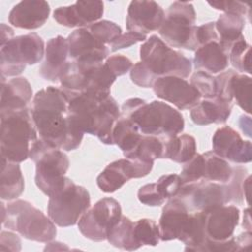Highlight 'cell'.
Instances as JSON below:
<instances>
[{
    "instance_id": "6da1fadb",
    "label": "cell",
    "mask_w": 252,
    "mask_h": 252,
    "mask_svg": "<svg viewBox=\"0 0 252 252\" xmlns=\"http://www.w3.org/2000/svg\"><path fill=\"white\" fill-rule=\"evenodd\" d=\"M31 113L41 140L66 152L80 147L85 133L70 114L69 100L61 88L48 86L37 91Z\"/></svg>"
},
{
    "instance_id": "7a4b0ae2",
    "label": "cell",
    "mask_w": 252,
    "mask_h": 252,
    "mask_svg": "<svg viewBox=\"0 0 252 252\" xmlns=\"http://www.w3.org/2000/svg\"><path fill=\"white\" fill-rule=\"evenodd\" d=\"M65 94L69 100V112L79 128L96 136L104 145H113L112 131L120 115L116 100L111 95L99 98L87 93Z\"/></svg>"
},
{
    "instance_id": "3957f363",
    "label": "cell",
    "mask_w": 252,
    "mask_h": 252,
    "mask_svg": "<svg viewBox=\"0 0 252 252\" xmlns=\"http://www.w3.org/2000/svg\"><path fill=\"white\" fill-rule=\"evenodd\" d=\"M246 167L233 166V175L228 183L200 180L183 184L176 198L181 200L189 212H207L213 208L230 203L241 205L244 202L242 184L248 175Z\"/></svg>"
},
{
    "instance_id": "277c9868",
    "label": "cell",
    "mask_w": 252,
    "mask_h": 252,
    "mask_svg": "<svg viewBox=\"0 0 252 252\" xmlns=\"http://www.w3.org/2000/svg\"><path fill=\"white\" fill-rule=\"evenodd\" d=\"M120 114L129 117L143 135L162 139L181 134L185 126L181 112L160 100L147 102L139 97L129 98L123 102Z\"/></svg>"
},
{
    "instance_id": "5b68a950",
    "label": "cell",
    "mask_w": 252,
    "mask_h": 252,
    "mask_svg": "<svg viewBox=\"0 0 252 252\" xmlns=\"http://www.w3.org/2000/svg\"><path fill=\"white\" fill-rule=\"evenodd\" d=\"M37 135L31 108L0 113L1 158L17 163L25 161Z\"/></svg>"
},
{
    "instance_id": "8992f818",
    "label": "cell",
    "mask_w": 252,
    "mask_h": 252,
    "mask_svg": "<svg viewBox=\"0 0 252 252\" xmlns=\"http://www.w3.org/2000/svg\"><path fill=\"white\" fill-rule=\"evenodd\" d=\"M140 63L151 80L161 77L177 76L188 78L192 72V60L168 46L160 37L151 35L140 47Z\"/></svg>"
},
{
    "instance_id": "52a82bcc",
    "label": "cell",
    "mask_w": 252,
    "mask_h": 252,
    "mask_svg": "<svg viewBox=\"0 0 252 252\" xmlns=\"http://www.w3.org/2000/svg\"><path fill=\"white\" fill-rule=\"evenodd\" d=\"M6 206V218L2 221V225L6 228L36 242L47 243L55 238L57 234L55 223L31 202L16 199Z\"/></svg>"
},
{
    "instance_id": "ba28073f",
    "label": "cell",
    "mask_w": 252,
    "mask_h": 252,
    "mask_svg": "<svg viewBox=\"0 0 252 252\" xmlns=\"http://www.w3.org/2000/svg\"><path fill=\"white\" fill-rule=\"evenodd\" d=\"M29 158L35 164L34 181L43 194L49 197L64 185L70 161L61 149L38 138L31 147Z\"/></svg>"
},
{
    "instance_id": "9c48e42d",
    "label": "cell",
    "mask_w": 252,
    "mask_h": 252,
    "mask_svg": "<svg viewBox=\"0 0 252 252\" xmlns=\"http://www.w3.org/2000/svg\"><path fill=\"white\" fill-rule=\"evenodd\" d=\"M196 11L192 3L174 1L165 12L164 20L158 29L161 39L171 48L196 51Z\"/></svg>"
},
{
    "instance_id": "30bf717a",
    "label": "cell",
    "mask_w": 252,
    "mask_h": 252,
    "mask_svg": "<svg viewBox=\"0 0 252 252\" xmlns=\"http://www.w3.org/2000/svg\"><path fill=\"white\" fill-rule=\"evenodd\" d=\"M44 54V41L36 32L14 36L0 48L1 77L21 75L27 65L39 63Z\"/></svg>"
},
{
    "instance_id": "8fae6325",
    "label": "cell",
    "mask_w": 252,
    "mask_h": 252,
    "mask_svg": "<svg viewBox=\"0 0 252 252\" xmlns=\"http://www.w3.org/2000/svg\"><path fill=\"white\" fill-rule=\"evenodd\" d=\"M90 207L89 191L67 177L64 185L49 196L47 216L60 227L73 226Z\"/></svg>"
},
{
    "instance_id": "7c38bea8",
    "label": "cell",
    "mask_w": 252,
    "mask_h": 252,
    "mask_svg": "<svg viewBox=\"0 0 252 252\" xmlns=\"http://www.w3.org/2000/svg\"><path fill=\"white\" fill-rule=\"evenodd\" d=\"M121 216L120 203L114 198L105 197L90 207L77 224L84 237L99 242L106 240L108 231L120 220Z\"/></svg>"
},
{
    "instance_id": "4fadbf2b",
    "label": "cell",
    "mask_w": 252,
    "mask_h": 252,
    "mask_svg": "<svg viewBox=\"0 0 252 252\" xmlns=\"http://www.w3.org/2000/svg\"><path fill=\"white\" fill-rule=\"evenodd\" d=\"M154 163L137 159L120 158L107 164L97 175L96 184L103 193H113L133 178L147 176L153 169Z\"/></svg>"
},
{
    "instance_id": "5bb4252c",
    "label": "cell",
    "mask_w": 252,
    "mask_h": 252,
    "mask_svg": "<svg viewBox=\"0 0 252 252\" xmlns=\"http://www.w3.org/2000/svg\"><path fill=\"white\" fill-rule=\"evenodd\" d=\"M153 91L157 97L173 104L179 110H191L202 99L200 93L190 82L177 76L157 79Z\"/></svg>"
},
{
    "instance_id": "9a60e30c",
    "label": "cell",
    "mask_w": 252,
    "mask_h": 252,
    "mask_svg": "<svg viewBox=\"0 0 252 252\" xmlns=\"http://www.w3.org/2000/svg\"><path fill=\"white\" fill-rule=\"evenodd\" d=\"M213 152L227 161L244 164L252 160V145L228 125L218 128L212 138Z\"/></svg>"
},
{
    "instance_id": "2e32d148",
    "label": "cell",
    "mask_w": 252,
    "mask_h": 252,
    "mask_svg": "<svg viewBox=\"0 0 252 252\" xmlns=\"http://www.w3.org/2000/svg\"><path fill=\"white\" fill-rule=\"evenodd\" d=\"M69 57L72 61L99 63L108 58L110 49L96 39L87 27L76 29L68 37Z\"/></svg>"
},
{
    "instance_id": "e0dca14e",
    "label": "cell",
    "mask_w": 252,
    "mask_h": 252,
    "mask_svg": "<svg viewBox=\"0 0 252 252\" xmlns=\"http://www.w3.org/2000/svg\"><path fill=\"white\" fill-rule=\"evenodd\" d=\"M164 16V10L155 1H131L127 10L126 29L147 35L158 31Z\"/></svg>"
},
{
    "instance_id": "ac0fdd59",
    "label": "cell",
    "mask_w": 252,
    "mask_h": 252,
    "mask_svg": "<svg viewBox=\"0 0 252 252\" xmlns=\"http://www.w3.org/2000/svg\"><path fill=\"white\" fill-rule=\"evenodd\" d=\"M240 211L234 205H222L205 212V232L212 241H225L234 236Z\"/></svg>"
},
{
    "instance_id": "d6986e66",
    "label": "cell",
    "mask_w": 252,
    "mask_h": 252,
    "mask_svg": "<svg viewBox=\"0 0 252 252\" xmlns=\"http://www.w3.org/2000/svg\"><path fill=\"white\" fill-rule=\"evenodd\" d=\"M104 12L102 1H77L54 10L53 19L67 28H84L100 20Z\"/></svg>"
},
{
    "instance_id": "ffe728a7",
    "label": "cell",
    "mask_w": 252,
    "mask_h": 252,
    "mask_svg": "<svg viewBox=\"0 0 252 252\" xmlns=\"http://www.w3.org/2000/svg\"><path fill=\"white\" fill-rule=\"evenodd\" d=\"M70 62L67 38L57 35L46 42L44 60L38 68V73L46 81H59L67 71Z\"/></svg>"
},
{
    "instance_id": "44dd1931",
    "label": "cell",
    "mask_w": 252,
    "mask_h": 252,
    "mask_svg": "<svg viewBox=\"0 0 252 252\" xmlns=\"http://www.w3.org/2000/svg\"><path fill=\"white\" fill-rule=\"evenodd\" d=\"M50 14V6L46 1L28 0L17 3L11 9L8 20L16 28L36 30L42 27Z\"/></svg>"
},
{
    "instance_id": "7402d4cb",
    "label": "cell",
    "mask_w": 252,
    "mask_h": 252,
    "mask_svg": "<svg viewBox=\"0 0 252 252\" xmlns=\"http://www.w3.org/2000/svg\"><path fill=\"white\" fill-rule=\"evenodd\" d=\"M190 212L185 204L174 197L167 201L163 206L158 220V227L161 241L179 239L185 229Z\"/></svg>"
},
{
    "instance_id": "603a6c76",
    "label": "cell",
    "mask_w": 252,
    "mask_h": 252,
    "mask_svg": "<svg viewBox=\"0 0 252 252\" xmlns=\"http://www.w3.org/2000/svg\"><path fill=\"white\" fill-rule=\"evenodd\" d=\"M32 97V89L25 77H15L10 80L1 77L0 113L22 110L28 107Z\"/></svg>"
},
{
    "instance_id": "cb8c5ba5",
    "label": "cell",
    "mask_w": 252,
    "mask_h": 252,
    "mask_svg": "<svg viewBox=\"0 0 252 252\" xmlns=\"http://www.w3.org/2000/svg\"><path fill=\"white\" fill-rule=\"evenodd\" d=\"M233 102L223 100L218 96L202 98L190 111L193 123L199 126L210 124H224L231 114Z\"/></svg>"
},
{
    "instance_id": "d4e9b609",
    "label": "cell",
    "mask_w": 252,
    "mask_h": 252,
    "mask_svg": "<svg viewBox=\"0 0 252 252\" xmlns=\"http://www.w3.org/2000/svg\"><path fill=\"white\" fill-rule=\"evenodd\" d=\"M192 63L196 71L207 72L211 75L220 74L228 68V53L219 41H210L195 51Z\"/></svg>"
},
{
    "instance_id": "484cf974",
    "label": "cell",
    "mask_w": 252,
    "mask_h": 252,
    "mask_svg": "<svg viewBox=\"0 0 252 252\" xmlns=\"http://www.w3.org/2000/svg\"><path fill=\"white\" fill-rule=\"evenodd\" d=\"M245 23V18L235 13H223L215 22L219 43L228 55L232 45L243 36L242 31Z\"/></svg>"
},
{
    "instance_id": "4316f807",
    "label": "cell",
    "mask_w": 252,
    "mask_h": 252,
    "mask_svg": "<svg viewBox=\"0 0 252 252\" xmlns=\"http://www.w3.org/2000/svg\"><path fill=\"white\" fill-rule=\"evenodd\" d=\"M25 190V179L21 166L17 162L1 158L0 198L3 201H13Z\"/></svg>"
},
{
    "instance_id": "83f0119b",
    "label": "cell",
    "mask_w": 252,
    "mask_h": 252,
    "mask_svg": "<svg viewBox=\"0 0 252 252\" xmlns=\"http://www.w3.org/2000/svg\"><path fill=\"white\" fill-rule=\"evenodd\" d=\"M196 154V140L189 134H179L177 136L164 139L162 158L170 159L177 163H185Z\"/></svg>"
},
{
    "instance_id": "f1b7e54d",
    "label": "cell",
    "mask_w": 252,
    "mask_h": 252,
    "mask_svg": "<svg viewBox=\"0 0 252 252\" xmlns=\"http://www.w3.org/2000/svg\"><path fill=\"white\" fill-rule=\"evenodd\" d=\"M142 135L138 126L129 117L120 114L112 131L113 145H116L125 157L137 147Z\"/></svg>"
},
{
    "instance_id": "f546056e",
    "label": "cell",
    "mask_w": 252,
    "mask_h": 252,
    "mask_svg": "<svg viewBox=\"0 0 252 252\" xmlns=\"http://www.w3.org/2000/svg\"><path fill=\"white\" fill-rule=\"evenodd\" d=\"M204 157L203 180L228 183L233 175V166L213 151L202 154Z\"/></svg>"
},
{
    "instance_id": "4dcf8cb0",
    "label": "cell",
    "mask_w": 252,
    "mask_h": 252,
    "mask_svg": "<svg viewBox=\"0 0 252 252\" xmlns=\"http://www.w3.org/2000/svg\"><path fill=\"white\" fill-rule=\"evenodd\" d=\"M133 226L134 221L122 215L120 220L108 231L106 240L112 246L122 250L134 251L139 249L140 247L134 238Z\"/></svg>"
},
{
    "instance_id": "1f68e13d",
    "label": "cell",
    "mask_w": 252,
    "mask_h": 252,
    "mask_svg": "<svg viewBox=\"0 0 252 252\" xmlns=\"http://www.w3.org/2000/svg\"><path fill=\"white\" fill-rule=\"evenodd\" d=\"M163 149L164 139L151 135H142L137 147L124 158L154 163L156 159L162 158Z\"/></svg>"
},
{
    "instance_id": "d6a6232c",
    "label": "cell",
    "mask_w": 252,
    "mask_h": 252,
    "mask_svg": "<svg viewBox=\"0 0 252 252\" xmlns=\"http://www.w3.org/2000/svg\"><path fill=\"white\" fill-rule=\"evenodd\" d=\"M251 77L235 72L230 78L229 90L233 103L247 114L251 113Z\"/></svg>"
},
{
    "instance_id": "836d02e7",
    "label": "cell",
    "mask_w": 252,
    "mask_h": 252,
    "mask_svg": "<svg viewBox=\"0 0 252 252\" xmlns=\"http://www.w3.org/2000/svg\"><path fill=\"white\" fill-rule=\"evenodd\" d=\"M134 238L139 247L157 246L160 241L158 224L151 219H140L134 221Z\"/></svg>"
},
{
    "instance_id": "e575fe53",
    "label": "cell",
    "mask_w": 252,
    "mask_h": 252,
    "mask_svg": "<svg viewBox=\"0 0 252 252\" xmlns=\"http://www.w3.org/2000/svg\"><path fill=\"white\" fill-rule=\"evenodd\" d=\"M251 45L247 43L244 35L231 47L228 55L229 64L240 74L251 75Z\"/></svg>"
},
{
    "instance_id": "d590c367",
    "label": "cell",
    "mask_w": 252,
    "mask_h": 252,
    "mask_svg": "<svg viewBox=\"0 0 252 252\" xmlns=\"http://www.w3.org/2000/svg\"><path fill=\"white\" fill-rule=\"evenodd\" d=\"M87 29L96 39L107 46L122 33L120 26L109 20H99L90 26H87Z\"/></svg>"
},
{
    "instance_id": "8d00e7d4",
    "label": "cell",
    "mask_w": 252,
    "mask_h": 252,
    "mask_svg": "<svg viewBox=\"0 0 252 252\" xmlns=\"http://www.w3.org/2000/svg\"><path fill=\"white\" fill-rule=\"evenodd\" d=\"M190 84L200 93L202 98H212L217 94L216 76L207 72L196 71L191 75Z\"/></svg>"
},
{
    "instance_id": "74e56055",
    "label": "cell",
    "mask_w": 252,
    "mask_h": 252,
    "mask_svg": "<svg viewBox=\"0 0 252 252\" xmlns=\"http://www.w3.org/2000/svg\"><path fill=\"white\" fill-rule=\"evenodd\" d=\"M154 183L158 195L163 200H169L177 196L183 185L180 176L174 173L161 175Z\"/></svg>"
},
{
    "instance_id": "f35d334b",
    "label": "cell",
    "mask_w": 252,
    "mask_h": 252,
    "mask_svg": "<svg viewBox=\"0 0 252 252\" xmlns=\"http://www.w3.org/2000/svg\"><path fill=\"white\" fill-rule=\"evenodd\" d=\"M204 174V157L202 154H196L190 160L184 163L180 178L183 184L195 183L203 180Z\"/></svg>"
},
{
    "instance_id": "ab89813d",
    "label": "cell",
    "mask_w": 252,
    "mask_h": 252,
    "mask_svg": "<svg viewBox=\"0 0 252 252\" xmlns=\"http://www.w3.org/2000/svg\"><path fill=\"white\" fill-rule=\"evenodd\" d=\"M208 4L216 10L223 13H235L250 18V5L240 1H209Z\"/></svg>"
},
{
    "instance_id": "60d3db41",
    "label": "cell",
    "mask_w": 252,
    "mask_h": 252,
    "mask_svg": "<svg viewBox=\"0 0 252 252\" xmlns=\"http://www.w3.org/2000/svg\"><path fill=\"white\" fill-rule=\"evenodd\" d=\"M138 200L147 206L150 207H158L164 204L163 200L158 193L155 183H148L141 186L137 193Z\"/></svg>"
},
{
    "instance_id": "b9f144b4",
    "label": "cell",
    "mask_w": 252,
    "mask_h": 252,
    "mask_svg": "<svg viewBox=\"0 0 252 252\" xmlns=\"http://www.w3.org/2000/svg\"><path fill=\"white\" fill-rule=\"evenodd\" d=\"M147 40V35L142 34L139 32H126L125 33H121L110 45V51L115 52L119 49L123 48H128L138 42L146 41Z\"/></svg>"
},
{
    "instance_id": "7bdbcfd3",
    "label": "cell",
    "mask_w": 252,
    "mask_h": 252,
    "mask_svg": "<svg viewBox=\"0 0 252 252\" xmlns=\"http://www.w3.org/2000/svg\"><path fill=\"white\" fill-rule=\"evenodd\" d=\"M104 62L117 77L126 74L133 67V62L128 57L122 54L111 55Z\"/></svg>"
},
{
    "instance_id": "ee69618b",
    "label": "cell",
    "mask_w": 252,
    "mask_h": 252,
    "mask_svg": "<svg viewBox=\"0 0 252 252\" xmlns=\"http://www.w3.org/2000/svg\"><path fill=\"white\" fill-rule=\"evenodd\" d=\"M196 39L198 48L210 41H219V36L215 28V22H208L201 26H197Z\"/></svg>"
},
{
    "instance_id": "f6af8a7d",
    "label": "cell",
    "mask_w": 252,
    "mask_h": 252,
    "mask_svg": "<svg viewBox=\"0 0 252 252\" xmlns=\"http://www.w3.org/2000/svg\"><path fill=\"white\" fill-rule=\"evenodd\" d=\"M21 239L20 237L12 232V231H6L2 230L0 234V245L1 251L5 250H11V251H20L21 250Z\"/></svg>"
},
{
    "instance_id": "bcb514c9",
    "label": "cell",
    "mask_w": 252,
    "mask_h": 252,
    "mask_svg": "<svg viewBox=\"0 0 252 252\" xmlns=\"http://www.w3.org/2000/svg\"><path fill=\"white\" fill-rule=\"evenodd\" d=\"M235 239H236L238 251L246 250L250 247V245L252 243V233H251V231L245 230L244 232L239 234L237 237H235Z\"/></svg>"
},
{
    "instance_id": "7dc6e473",
    "label": "cell",
    "mask_w": 252,
    "mask_h": 252,
    "mask_svg": "<svg viewBox=\"0 0 252 252\" xmlns=\"http://www.w3.org/2000/svg\"><path fill=\"white\" fill-rule=\"evenodd\" d=\"M14 36H15L14 30L10 26H7L6 24L2 23L1 24V45L8 42Z\"/></svg>"
},
{
    "instance_id": "c3c4849f",
    "label": "cell",
    "mask_w": 252,
    "mask_h": 252,
    "mask_svg": "<svg viewBox=\"0 0 252 252\" xmlns=\"http://www.w3.org/2000/svg\"><path fill=\"white\" fill-rule=\"evenodd\" d=\"M239 127L247 137H249V138L251 137V118H250V116L241 115L240 119H239Z\"/></svg>"
},
{
    "instance_id": "681fc988",
    "label": "cell",
    "mask_w": 252,
    "mask_h": 252,
    "mask_svg": "<svg viewBox=\"0 0 252 252\" xmlns=\"http://www.w3.org/2000/svg\"><path fill=\"white\" fill-rule=\"evenodd\" d=\"M250 180H251V176L247 175L246 178L243 181L242 184V190H243V195H244V199L246 201L247 204H249V194H250Z\"/></svg>"
},
{
    "instance_id": "f907efd6",
    "label": "cell",
    "mask_w": 252,
    "mask_h": 252,
    "mask_svg": "<svg viewBox=\"0 0 252 252\" xmlns=\"http://www.w3.org/2000/svg\"><path fill=\"white\" fill-rule=\"evenodd\" d=\"M243 221L242 227L245 228L247 231H251V220H250V209L246 208L243 211Z\"/></svg>"
}]
</instances>
